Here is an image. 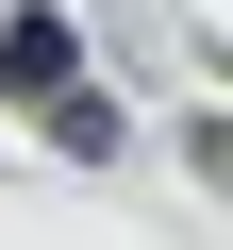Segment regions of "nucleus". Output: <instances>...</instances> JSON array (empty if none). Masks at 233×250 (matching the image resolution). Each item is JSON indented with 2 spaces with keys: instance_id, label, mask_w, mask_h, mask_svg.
<instances>
[{
  "instance_id": "1",
  "label": "nucleus",
  "mask_w": 233,
  "mask_h": 250,
  "mask_svg": "<svg viewBox=\"0 0 233 250\" xmlns=\"http://www.w3.org/2000/svg\"><path fill=\"white\" fill-rule=\"evenodd\" d=\"M67 83H83V17H67V0H0V100L50 117Z\"/></svg>"
},
{
  "instance_id": "2",
  "label": "nucleus",
  "mask_w": 233,
  "mask_h": 250,
  "mask_svg": "<svg viewBox=\"0 0 233 250\" xmlns=\"http://www.w3.org/2000/svg\"><path fill=\"white\" fill-rule=\"evenodd\" d=\"M34 134H50L67 167H116V150H134V117H116V83H67V100L34 117Z\"/></svg>"
}]
</instances>
